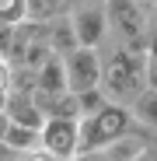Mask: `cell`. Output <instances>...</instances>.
Wrapping results in <instances>:
<instances>
[{
    "label": "cell",
    "instance_id": "obj_1",
    "mask_svg": "<svg viewBox=\"0 0 157 161\" xmlns=\"http://www.w3.org/2000/svg\"><path fill=\"white\" fill-rule=\"evenodd\" d=\"M101 60V77H98V91L105 95L108 105H119V109H129L143 91H147V53L143 42H129V46H115L105 42L98 49Z\"/></svg>",
    "mask_w": 157,
    "mask_h": 161
},
{
    "label": "cell",
    "instance_id": "obj_2",
    "mask_svg": "<svg viewBox=\"0 0 157 161\" xmlns=\"http://www.w3.org/2000/svg\"><path fill=\"white\" fill-rule=\"evenodd\" d=\"M133 126L129 119V109H119V105H105L101 112L94 116H84L77 123V137H81V154H91V151H105L112 140H119L122 133Z\"/></svg>",
    "mask_w": 157,
    "mask_h": 161
},
{
    "label": "cell",
    "instance_id": "obj_3",
    "mask_svg": "<svg viewBox=\"0 0 157 161\" xmlns=\"http://www.w3.org/2000/svg\"><path fill=\"white\" fill-rule=\"evenodd\" d=\"M105 18H108V42L115 46L143 42V32L150 28V4L112 0V4H105Z\"/></svg>",
    "mask_w": 157,
    "mask_h": 161
},
{
    "label": "cell",
    "instance_id": "obj_4",
    "mask_svg": "<svg viewBox=\"0 0 157 161\" xmlns=\"http://www.w3.org/2000/svg\"><path fill=\"white\" fill-rule=\"evenodd\" d=\"M70 28L77 35L81 49H101L108 42V18H105V4H70Z\"/></svg>",
    "mask_w": 157,
    "mask_h": 161
},
{
    "label": "cell",
    "instance_id": "obj_5",
    "mask_svg": "<svg viewBox=\"0 0 157 161\" xmlns=\"http://www.w3.org/2000/svg\"><path fill=\"white\" fill-rule=\"evenodd\" d=\"M81 123V119H77ZM77 123L73 119H45L39 130V147L49 151L60 161H73L81 154V137H77Z\"/></svg>",
    "mask_w": 157,
    "mask_h": 161
},
{
    "label": "cell",
    "instance_id": "obj_6",
    "mask_svg": "<svg viewBox=\"0 0 157 161\" xmlns=\"http://www.w3.org/2000/svg\"><path fill=\"white\" fill-rule=\"evenodd\" d=\"M66 70V91L70 95H87L98 88V77H101V60H98V49H77L70 60H63Z\"/></svg>",
    "mask_w": 157,
    "mask_h": 161
},
{
    "label": "cell",
    "instance_id": "obj_7",
    "mask_svg": "<svg viewBox=\"0 0 157 161\" xmlns=\"http://www.w3.org/2000/svg\"><path fill=\"white\" fill-rule=\"evenodd\" d=\"M150 137H154V133H147V130H140L133 123L119 140H112L101 154H105V161H136V158H143L150 151Z\"/></svg>",
    "mask_w": 157,
    "mask_h": 161
},
{
    "label": "cell",
    "instance_id": "obj_8",
    "mask_svg": "<svg viewBox=\"0 0 157 161\" xmlns=\"http://www.w3.org/2000/svg\"><path fill=\"white\" fill-rule=\"evenodd\" d=\"M4 116L11 119V126H24V130H42V123H45V116L39 112L35 98L32 95H18V91H7Z\"/></svg>",
    "mask_w": 157,
    "mask_h": 161
},
{
    "label": "cell",
    "instance_id": "obj_9",
    "mask_svg": "<svg viewBox=\"0 0 157 161\" xmlns=\"http://www.w3.org/2000/svg\"><path fill=\"white\" fill-rule=\"evenodd\" d=\"M35 105H39V112L45 119H81V102H77V95L70 91H60V95H32Z\"/></svg>",
    "mask_w": 157,
    "mask_h": 161
},
{
    "label": "cell",
    "instance_id": "obj_10",
    "mask_svg": "<svg viewBox=\"0 0 157 161\" xmlns=\"http://www.w3.org/2000/svg\"><path fill=\"white\" fill-rule=\"evenodd\" d=\"M70 18V4L66 0H24V21L39 25V28H49L52 21Z\"/></svg>",
    "mask_w": 157,
    "mask_h": 161
},
{
    "label": "cell",
    "instance_id": "obj_11",
    "mask_svg": "<svg viewBox=\"0 0 157 161\" xmlns=\"http://www.w3.org/2000/svg\"><path fill=\"white\" fill-rule=\"evenodd\" d=\"M45 39H49V49H52V56L56 60H70L77 49V35L70 28V18H60V21H52L49 28H45Z\"/></svg>",
    "mask_w": 157,
    "mask_h": 161
},
{
    "label": "cell",
    "instance_id": "obj_12",
    "mask_svg": "<svg viewBox=\"0 0 157 161\" xmlns=\"http://www.w3.org/2000/svg\"><path fill=\"white\" fill-rule=\"evenodd\" d=\"M66 91V70H63V60L52 56L42 70H35V95H60Z\"/></svg>",
    "mask_w": 157,
    "mask_h": 161
},
{
    "label": "cell",
    "instance_id": "obj_13",
    "mask_svg": "<svg viewBox=\"0 0 157 161\" xmlns=\"http://www.w3.org/2000/svg\"><path fill=\"white\" fill-rule=\"evenodd\" d=\"M129 119L140 130H147V133H157V91L147 88L133 105H129Z\"/></svg>",
    "mask_w": 157,
    "mask_h": 161
},
{
    "label": "cell",
    "instance_id": "obj_14",
    "mask_svg": "<svg viewBox=\"0 0 157 161\" xmlns=\"http://www.w3.org/2000/svg\"><path fill=\"white\" fill-rule=\"evenodd\" d=\"M4 144L21 158V154H28V151H39V130H24V126H7V137Z\"/></svg>",
    "mask_w": 157,
    "mask_h": 161
},
{
    "label": "cell",
    "instance_id": "obj_15",
    "mask_svg": "<svg viewBox=\"0 0 157 161\" xmlns=\"http://www.w3.org/2000/svg\"><path fill=\"white\" fill-rule=\"evenodd\" d=\"M24 21V0H0V28H14Z\"/></svg>",
    "mask_w": 157,
    "mask_h": 161
},
{
    "label": "cell",
    "instance_id": "obj_16",
    "mask_svg": "<svg viewBox=\"0 0 157 161\" xmlns=\"http://www.w3.org/2000/svg\"><path fill=\"white\" fill-rule=\"evenodd\" d=\"M77 102H81V119H84V116L101 112L105 105H108V102H105V95H101L98 88H94V91H87V95H77Z\"/></svg>",
    "mask_w": 157,
    "mask_h": 161
},
{
    "label": "cell",
    "instance_id": "obj_17",
    "mask_svg": "<svg viewBox=\"0 0 157 161\" xmlns=\"http://www.w3.org/2000/svg\"><path fill=\"white\" fill-rule=\"evenodd\" d=\"M143 53H147V60H157V28L154 25L143 32Z\"/></svg>",
    "mask_w": 157,
    "mask_h": 161
},
{
    "label": "cell",
    "instance_id": "obj_18",
    "mask_svg": "<svg viewBox=\"0 0 157 161\" xmlns=\"http://www.w3.org/2000/svg\"><path fill=\"white\" fill-rule=\"evenodd\" d=\"M7 91H11V70L0 63V112H4V105H7Z\"/></svg>",
    "mask_w": 157,
    "mask_h": 161
},
{
    "label": "cell",
    "instance_id": "obj_19",
    "mask_svg": "<svg viewBox=\"0 0 157 161\" xmlns=\"http://www.w3.org/2000/svg\"><path fill=\"white\" fill-rule=\"evenodd\" d=\"M143 80H147L150 91H157V60H147V74H143Z\"/></svg>",
    "mask_w": 157,
    "mask_h": 161
},
{
    "label": "cell",
    "instance_id": "obj_20",
    "mask_svg": "<svg viewBox=\"0 0 157 161\" xmlns=\"http://www.w3.org/2000/svg\"><path fill=\"white\" fill-rule=\"evenodd\" d=\"M0 161H18V154H14V151H11L4 140H0Z\"/></svg>",
    "mask_w": 157,
    "mask_h": 161
},
{
    "label": "cell",
    "instance_id": "obj_21",
    "mask_svg": "<svg viewBox=\"0 0 157 161\" xmlns=\"http://www.w3.org/2000/svg\"><path fill=\"white\" fill-rule=\"evenodd\" d=\"M73 161H105V154L101 151H91V154H77Z\"/></svg>",
    "mask_w": 157,
    "mask_h": 161
},
{
    "label": "cell",
    "instance_id": "obj_22",
    "mask_svg": "<svg viewBox=\"0 0 157 161\" xmlns=\"http://www.w3.org/2000/svg\"><path fill=\"white\" fill-rule=\"evenodd\" d=\"M7 126H11V119H7L4 112H0V140H4V137H7Z\"/></svg>",
    "mask_w": 157,
    "mask_h": 161
},
{
    "label": "cell",
    "instance_id": "obj_23",
    "mask_svg": "<svg viewBox=\"0 0 157 161\" xmlns=\"http://www.w3.org/2000/svg\"><path fill=\"white\" fill-rule=\"evenodd\" d=\"M150 25H154V28H157V0H154V4H150Z\"/></svg>",
    "mask_w": 157,
    "mask_h": 161
},
{
    "label": "cell",
    "instance_id": "obj_24",
    "mask_svg": "<svg viewBox=\"0 0 157 161\" xmlns=\"http://www.w3.org/2000/svg\"><path fill=\"white\" fill-rule=\"evenodd\" d=\"M136 161H154V158H150V154H143V158H136Z\"/></svg>",
    "mask_w": 157,
    "mask_h": 161
}]
</instances>
